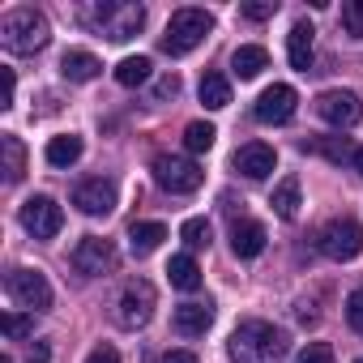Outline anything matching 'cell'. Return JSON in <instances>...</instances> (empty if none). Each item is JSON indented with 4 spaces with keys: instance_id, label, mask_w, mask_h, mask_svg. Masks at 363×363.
Masks as SVG:
<instances>
[{
    "instance_id": "6da1fadb",
    "label": "cell",
    "mask_w": 363,
    "mask_h": 363,
    "mask_svg": "<svg viewBox=\"0 0 363 363\" xmlns=\"http://www.w3.org/2000/svg\"><path fill=\"white\" fill-rule=\"evenodd\" d=\"M231 359L235 363H282L286 359V333L269 320H244L231 333Z\"/></svg>"
},
{
    "instance_id": "7a4b0ae2",
    "label": "cell",
    "mask_w": 363,
    "mask_h": 363,
    "mask_svg": "<svg viewBox=\"0 0 363 363\" xmlns=\"http://www.w3.org/2000/svg\"><path fill=\"white\" fill-rule=\"evenodd\" d=\"M0 43H5L13 56H35L52 43V26L39 9L22 5V9H9L0 18Z\"/></svg>"
},
{
    "instance_id": "3957f363",
    "label": "cell",
    "mask_w": 363,
    "mask_h": 363,
    "mask_svg": "<svg viewBox=\"0 0 363 363\" xmlns=\"http://www.w3.org/2000/svg\"><path fill=\"white\" fill-rule=\"evenodd\" d=\"M86 26H94L111 43H128L145 26V5H137V0H107V5L86 9Z\"/></svg>"
},
{
    "instance_id": "277c9868",
    "label": "cell",
    "mask_w": 363,
    "mask_h": 363,
    "mask_svg": "<svg viewBox=\"0 0 363 363\" xmlns=\"http://www.w3.org/2000/svg\"><path fill=\"white\" fill-rule=\"evenodd\" d=\"M210 30H214V18L206 9H175L171 22H167V35H162V52L167 56H189L193 48L206 43Z\"/></svg>"
},
{
    "instance_id": "5b68a950",
    "label": "cell",
    "mask_w": 363,
    "mask_h": 363,
    "mask_svg": "<svg viewBox=\"0 0 363 363\" xmlns=\"http://www.w3.org/2000/svg\"><path fill=\"white\" fill-rule=\"evenodd\" d=\"M316 248L329 257V261H354L363 252V231L354 218H329L320 231H316Z\"/></svg>"
},
{
    "instance_id": "8992f818",
    "label": "cell",
    "mask_w": 363,
    "mask_h": 363,
    "mask_svg": "<svg viewBox=\"0 0 363 363\" xmlns=\"http://www.w3.org/2000/svg\"><path fill=\"white\" fill-rule=\"evenodd\" d=\"M154 303H158L154 282H150V278H133V282L120 291V303H116L120 329H145L150 316H154Z\"/></svg>"
},
{
    "instance_id": "52a82bcc",
    "label": "cell",
    "mask_w": 363,
    "mask_h": 363,
    "mask_svg": "<svg viewBox=\"0 0 363 363\" xmlns=\"http://www.w3.org/2000/svg\"><path fill=\"white\" fill-rule=\"evenodd\" d=\"M154 179L167 193H197L206 184V171L193 158H175V154H158L154 158Z\"/></svg>"
},
{
    "instance_id": "ba28073f",
    "label": "cell",
    "mask_w": 363,
    "mask_h": 363,
    "mask_svg": "<svg viewBox=\"0 0 363 363\" xmlns=\"http://www.w3.org/2000/svg\"><path fill=\"white\" fill-rule=\"evenodd\" d=\"M5 291L13 303H22L26 312H48L52 308V282L39 269H13L5 278Z\"/></svg>"
},
{
    "instance_id": "9c48e42d",
    "label": "cell",
    "mask_w": 363,
    "mask_h": 363,
    "mask_svg": "<svg viewBox=\"0 0 363 363\" xmlns=\"http://www.w3.org/2000/svg\"><path fill=\"white\" fill-rule=\"evenodd\" d=\"M316 116L342 133V128H354L359 124L363 107H359V94L354 90H325V94H316Z\"/></svg>"
},
{
    "instance_id": "30bf717a",
    "label": "cell",
    "mask_w": 363,
    "mask_h": 363,
    "mask_svg": "<svg viewBox=\"0 0 363 363\" xmlns=\"http://www.w3.org/2000/svg\"><path fill=\"white\" fill-rule=\"evenodd\" d=\"M18 218H22V227H26L35 240H52V235H60V227H65V214H60V206H56L52 197H30V201H22Z\"/></svg>"
},
{
    "instance_id": "8fae6325",
    "label": "cell",
    "mask_w": 363,
    "mask_h": 363,
    "mask_svg": "<svg viewBox=\"0 0 363 363\" xmlns=\"http://www.w3.org/2000/svg\"><path fill=\"white\" fill-rule=\"evenodd\" d=\"M73 206L82 214H90V218H107L116 210V184H111V179H103V175L82 179V184L73 189Z\"/></svg>"
},
{
    "instance_id": "7c38bea8",
    "label": "cell",
    "mask_w": 363,
    "mask_h": 363,
    "mask_svg": "<svg viewBox=\"0 0 363 363\" xmlns=\"http://www.w3.org/2000/svg\"><path fill=\"white\" fill-rule=\"evenodd\" d=\"M295 107H299V94H295V86H269V90H261V99L252 103V116L261 120V124H286L291 116H295Z\"/></svg>"
},
{
    "instance_id": "4fadbf2b",
    "label": "cell",
    "mask_w": 363,
    "mask_h": 363,
    "mask_svg": "<svg viewBox=\"0 0 363 363\" xmlns=\"http://www.w3.org/2000/svg\"><path fill=\"white\" fill-rule=\"evenodd\" d=\"M73 265H77L82 274H90V278L111 274V269H116V244H111V240H99V235H86V240L73 248Z\"/></svg>"
},
{
    "instance_id": "5bb4252c",
    "label": "cell",
    "mask_w": 363,
    "mask_h": 363,
    "mask_svg": "<svg viewBox=\"0 0 363 363\" xmlns=\"http://www.w3.org/2000/svg\"><path fill=\"white\" fill-rule=\"evenodd\" d=\"M274 167H278V154H274V145H265V141H248V145L235 150V171L248 175V179H265Z\"/></svg>"
},
{
    "instance_id": "9a60e30c",
    "label": "cell",
    "mask_w": 363,
    "mask_h": 363,
    "mask_svg": "<svg viewBox=\"0 0 363 363\" xmlns=\"http://www.w3.org/2000/svg\"><path fill=\"white\" fill-rule=\"evenodd\" d=\"M214 325V303H179L175 308V333H184V337H201L206 329Z\"/></svg>"
},
{
    "instance_id": "2e32d148",
    "label": "cell",
    "mask_w": 363,
    "mask_h": 363,
    "mask_svg": "<svg viewBox=\"0 0 363 363\" xmlns=\"http://www.w3.org/2000/svg\"><path fill=\"white\" fill-rule=\"evenodd\" d=\"M312 39H316V30H312L308 22H295V26H291V35H286L291 69H299V73H308V69H312Z\"/></svg>"
},
{
    "instance_id": "e0dca14e",
    "label": "cell",
    "mask_w": 363,
    "mask_h": 363,
    "mask_svg": "<svg viewBox=\"0 0 363 363\" xmlns=\"http://www.w3.org/2000/svg\"><path fill=\"white\" fill-rule=\"evenodd\" d=\"M231 248H235V257H257L261 248H265V227L257 223V218H240L235 227H231Z\"/></svg>"
},
{
    "instance_id": "ac0fdd59",
    "label": "cell",
    "mask_w": 363,
    "mask_h": 363,
    "mask_svg": "<svg viewBox=\"0 0 363 363\" xmlns=\"http://www.w3.org/2000/svg\"><path fill=\"white\" fill-rule=\"evenodd\" d=\"M231 69H235L240 82H252V77H261V69H269V52L257 48V43H244V48H235Z\"/></svg>"
},
{
    "instance_id": "d6986e66",
    "label": "cell",
    "mask_w": 363,
    "mask_h": 363,
    "mask_svg": "<svg viewBox=\"0 0 363 363\" xmlns=\"http://www.w3.org/2000/svg\"><path fill=\"white\" fill-rule=\"evenodd\" d=\"M60 73H65L69 82H94V77L103 73V60H99L94 52H65Z\"/></svg>"
},
{
    "instance_id": "ffe728a7",
    "label": "cell",
    "mask_w": 363,
    "mask_h": 363,
    "mask_svg": "<svg viewBox=\"0 0 363 363\" xmlns=\"http://www.w3.org/2000/svg\"><path fill=\"white\" fill-rule=\"evenodd\" d=\"M303 150L308 154H320L329 162H354V150L359 145H350V137H308Z\"/></svg>"
},
{
    "instance_id": "44dd1931",
    "label": "cell",
    "mask_w": 363,
    "mask_h": 363,
    "mask_svg": "<svg viewBox=\"0 0 363 363\" xmlns=\"http://www.w3.org/2000/svg\"><path fill=\"white\" fill-rule=\"evenodd\" d=\"M0 158H5V184H18V179L26 175V145H22V137H13V133L0 137Z\"/></svg>"
},
{
    "instance_id": "7402d4cb",
    "label": "cell",
    "mask_w": 363,
    "mask_h": 363,
    "mask_svg": "<svg viewBox=\"0 0 363 363\" xmlns=\"http://www.w3.org/2000/svg\"><path fill=\"white\" fill-rule=\"evenodd\" d=\"M162 240H167V227H162V223H133V227H128V248H133V257H150Z\"/></svg>"
},
{
    "instance_id": "603a6c76",
    "label": "cell",
    "mask_w": 363,
    "mask_h": 363,
    "mask_svg": "<svg viewBox=\"0 0 363 363\" xmlns=\"http://www.w3.org/2000/svg\"><path fill=\"white\" fill-rule=\"evenodd\" d=\"M269 206H274V214H278L282 223H291V218L299 214V179H295V175H286V179H278V189H274V197H269Z\"/></svg>"
},
{
    "instance_id": "cb8c5ba5",
    "label": "cell",
    "mask_w": 363,
    "mask_h": 363,
    "mask_svg": "<svg viewBox=\"0 0 363 363\" xmlns=\"http://www.w3.org/2000/svg\"><path fill=\"white\" fill-rule=\"evenodd\" d=\"M167 278H171V286H179V291H197V286H201V265H197L189 252H179V257H171Z\"/></svg>"
},
{
    "instance_id": "d4e9b609",
    "label": "cell",
    "mask_w": 363,
    "mask_h": 363,
    "mask_svg": "<svg viewBox=\"0 0 363 363\" xmlns=\"http://www.w3.org/2000/svg\"><path fill=\"white\" fill-rule=\"evenodd\" d=\"M82 150H86V141H82L77 133L52 137V141H48V162H52V167H73V162L82 158Z\"/></svg>"
},
{
    "instance_id": "484cf974",
    "label": "cell",
    "mask_w": 363,
    "mask_h": 363,
    "mask_svg": "<svg viewBox=\"0 0 363 363\" xmlns=\"http://www.w3.org/2000/svg\"><path fill=\"white\" fill-rule=\"evenodd\" d=\"M197 94H201V103H206L210 111H223V107L231 103V82H227L223 73H206L201 86H197Z\"/></svg>"
},
{
    "instance_id": "4316f807",
    "label": "cell",
    "mask_w": 363,
    "mask_h": 363,
    "mask_svg": "<svg viewBox=\"0 0 363 363\" xmlns=\"http://www.w3.org/2000/svg\"><path fill=\"white\" fill-rule=\"evenodd\" d=\"M150 56H124L120 65H116V82L120 86H128V90H137V86H145L150 82Z\"/></svg>"
},
{
    "instance_id": "83f0119b",
    "label": "cell",
    "mask_w": 363,
    "mask_h": 363,
    "mask_svg": "<svg viewBox=\"0 0 363 363\" xmlns=\"http://www.w3.org/2000/svg\"><path fill=\"white\" fill-rule=\"evenodd\" d=\"M214 124H206V120H193L189 128H184V145H189V154H206V150H214Z\"/></svg>"
},
{
    "instance_id": "f1b7e54d",
    "label": "cell",
    "mask_w": 363,
    "mask_h": 363,
    "mask_svg": "<svg viewBox=\"0 0 363 363\" xmlns=\"http://www.w3.org/2000/svg\"><path fill=\"white\" fill-rule=\"evenodd\" d=\"M0 333H5L9 342H22L35 333V312H9V316H0Z\"/></svg>"
},
{
    "instance_id": "f546056e",
    "label": "cell",
    "mask_w": 363,
    "mask_h": 363,
    "mask_svg": "<svg viewBox=\"0 0 363 363\" xmlns=\"http://www.w3.org/2000/svg\"><path fill=\"white\" fill-rule=\"evenodd\" d=\"M179 240H184L189 248H210V223L206 218H189L184 227H179Z\"/></svg>"
},
{
    "instance_id": "4dcf8cb0",
    "label": "cell",
    "mask_w": 363,
    "mask_h": 363,
    "mask_svg": "<svg viewBox=\"0 0 363 363\" xmlns=\"http://www.w3.org/2000/svg\"><path fill=\"white\" fill-rule=\"evenodd\" d=\"M342 26L350 39H363V0H346L342 5Z\"/></svg>"
},
{
    "instance_id": "1f68e13d",
    "label": "cell",
    "mask_w": 363,
    "mask_h": 363,
    "mask_svg": "<svg viewBox=\"0 0 363 363\" xmlns=\"http://www.w3.org/2000/svg\"><path fill=\"white\" fill-rule=\"evenodd\" d=\"M295 363H333V350H329L325 342H308V346L295 354Z\"/></svg>"
},
{
    "instance_id": "d6a6232c",
    "label": "cell",
    "mask_w": 363,
    "mask_h": 363,
    "mask_svg": "<svg viewBox=\"0 0 363 363\" xmlns=\"http://www.w3.org/2000/svg\"><path fill=\"white\" fill-rule=\"evenodd\" d=\"M346 320H350L354 333H363V286L346 295Z\"/></svg>"
},
{
    "instance_id": "836d02e7",
    "label": "cell",
    "mask_w": 363,
    "mask_h": 363,
    "mask_svg": "<svg viewBox=\"0 0 363 363\" xmlns=\"http://www.w3.org/2000/svg\"><path fill=\"white\" fill-rule=\"evenodd\" d=\"M240 13H244L248 22H265V18H274V13H278V0H252V5H244Z\"/></svg>"
},
{
    "instance_id": "e575fe53",
    "label": "cell",
    "mask_w": 363,
    "mask_h": 363,
    "mask_svg": "<svg viewBox=\"0 0 363 363\" xmlns=\"http://www.w3.org/2000/svg\"><path fill=\"white\" fill-rule=\"evenodd\" d=\"M175 94H179V77H175V73H167V77L150 90V103H167V99H175Z\"/></svg>"
},
{
    "instance_id": "d590c367",
    "label": "cell",
    "mask_w": 363,
    "mask_h": 363,
    "mask_svg": "<svg viewBox=\"0 0 363 363\" xmlns=\"http://www.w3.org/2000/svg\"><path fill=\"white\" fill-rule=\"evenodd\" d=\"M13 90H18V77L9 65H0V107H13Z\"/></svg>"
},
{
    "instance_id": "8d00e7d4",
    "label": "cell",
    "mask_w": 363,
    "mask_h": 363,
    "mask_svg": "<svg viewBox=\"0 0 363 363\" xmlns=\"http://www.w3.org/2000/svg\"><path fill=\"white\" fill-rule=\"evenodd\" d=\"M86 363H120V350H116V346H94V350L86 354Z\"/></svg>"
},
{
    "instance_id": "74e56055",
    "label": "cell",
    "mask_w": 363,
    "mask_h": 363,
    "mask_svg": "<svg viewBox=\"0 0 363 363\" xmlns=\"http://www.w3.org/2000/svg\"><path fill=\"white\" fill-rule=\"evenodd\" d=\"M52 359V350H48V342H35L30 350H26V363H48Z\"/></svg>"
},
{
    "instance_id": "f35d334b",
    "label": "cell",
    "mask_w": 363,
    "mask_h": 363,
    "mask_svg": "<svg viewBox=\"0 0 363 363\" xmlns=\"http://www.w3.org/2000/svg\"><path fill=\"white\" fill-rule=\"evenodd\" d=\"M158 363H197V354H193V350H167Z\"/></svg>"
},
{
    "instance_id": "ab89813d",
    "label": "cell",
    "mask_w": 363,
    "mask_h": 363,
    "mask_svg": "<svg viewBox=\"0 0 363 363\" xmlns=\"http://www.w3.org/2000/svg\"><path fill=\"white\" fill-rule=\"evenodd\" d=\"M354 171H359V175H363V145H359V150H354Z\"/></svg>"
},
{
    "instance_id": "60d3db41",
    "label": "cell",
    "mask_w": 363,
    "mask_h": 363,
    "mask_svg": "<svg viewBox=\"0 0 363 363\" xmlns=\"http://www.w3.org/2000/svg\"><path fill=\"white\" fill-rule=\"evenodd\" d=\"M0 363H13V359H9V354H0Z\"/></svg>"
},
{
    "instance_id": "b9f144b4",
    "label": "cell",
    "mask_w": 363,
    "mask_h": 363,
    "mask_svg": "<svg viewBox=\"0 0 363 363\" xmlns=\"http://www.w3.org/2000/svg\"><path fill=\"white\" fill-rule=\"evenodd\" d=\"M354 363H363V359H354Z\"/></svg>"
}]
</instances>
